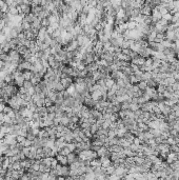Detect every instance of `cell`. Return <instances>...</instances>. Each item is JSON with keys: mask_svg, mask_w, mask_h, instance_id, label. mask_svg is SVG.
<instances>
[{"mask_svg": "<svg viewBox=\"0 0 179 180\" xmlns=\"http://www.w3.org/2000/svg\"><path fill=\"white\" fill-rule=\"evenodd\" d=\"M60 82H61V84L63 85L64 90H68V89L70 88V86H71L72 84H73V80H72V78H71V77H67V78L61 79Z\"/></svg>", "mask_w": 179, "mask_h": 180, "instance_id": "obj_1", "label": "cell"}, {"mask_svg": "<svg viewBox=\"0 0 179 180\" xmlns=\"http://www.w3.org/2000/svg\"><path fill=\"white\" fill-rule=\"evenodd\" d=\"M9 169H11V170H13V171H19L20 169H22V168H21L20 161H17V162L11 163V165H10V168H9Z\"/></svg>", "mask_w": 179, "mask_h": 180, "instance_id": "obj_5", "label": "cell"}, {"mask_svg": "<svg viewBox=\"0 0 179 180\" xmlns=\"http://www.w3.org/2000/svg\"><path fill=\"white\" fill-rule=\"evenodd\" d=\"M26 138L23 137V136H21V135H18L17 137H16V140H17V143H22Z\"/></svg>", "mask_w": 179, "mask_h": 180, "instance_id": "obj_10", "label": "cell"}, {"mask_svg": "<svg viewBox=\"0 0 179 180\" xmlns=\"http://www.w3.org/2000/svg\"><path fill=\"white\" fill-rule=\"evenodd\" d=\"M1 165H2V169H4V170H8V169L10 168V165H11L10 158L5 157L4 159H3V161H2V163H1Z\"/></svg>", "mask_w": 179, "mask_h": 180, "instance_id": "obj_6", "label": "cell"}, {"mask_svg": "<svg viewBox=\"0 0 179 180\" xmlns=\"http://www.w3.org/2000/svg\"><path fill=\"white\" fill-rule=\"evenodd\" d=\"M137 86L139 88V90L142 91V92H143V91H145V90L148 89V84H147V82H145V81H143V80L140 81V82H138V83H137Z\"/></svg>", "mask_w": 179, "mask_h": 180, "instance_id": "obj_7", "label": "cell"}, {"mask_svg": "<svg viewBox=\"0 0 179 180\" xmlns=\"http://www.w3.org/2000/svg\"><path fill=\"white\" fill-rule=\"evenodd\" d=\"M33 86H34V85L32 84L31 81H24V83H23V88H24L26 91H28L30 89H32Z\"/></svg>", "mask_w": 179, "mask_h": 180, "instance_id": "obj_9", "label": "cell"}, {"mask_svg": "<svg viewBox=\"0 0 179 180\" xmlns=\"http://www.w3.org/2000/svg\"><path fill=\"white\" fill-rule=\"evenodd\" d=\"M37 18L33 13H31V14H28V15H26V16H24V18H23V20H25L26 22H28L30 24H32L33 22H34V20Z\"/></svg>", "mask_w": 179, "mask_h": 180, "instance_id": "obj_4", "label": "cell"}, {"mask_svg": "<svg viewBox=\"0 0 179 180\" xmlns=\"http://www.w3.org/2000/svg\"><path fill=\"white\" fill-rule=\"evenodd\" d=\"M56 158V160L58 161V163L60 164V165H68V158H67V156H62V155H60V154H57V156L55 157Z\"/></svg>", "mask_w": 179, "mask_h": 180, "instance_id": "obj_3", "label": "cell"}, {"mask_svg": "<svg viewBox=\"0 0 179 180\" xmlns=\"http://www.w3.org/2000/svg\"><path fill=\"white\" fill-rule=\"evenodd\" d=\"M67 158H68V164H69V165L73 164L74 162H76L78 159H79V157H78V155H77V154H75V153H70V154L67 156Z\"/></svg>", "mask_w": 179, "mask_h": 180, "instance_id": "obj_2", "label": "cell"}, {"mask_svg": "<svg viewBox=\"0 0 179 180\" xmlns=\"http://www.w3.org/2000/svg\"><path fill=\"white\" fill-rule=\"evenodd\" d=\"M70 153H71V152L69 151V149H68L67 146H64L63 149H61L59 152H58V154H60V155H62V156H68Z\"/></svg>", "mask_w": 179, "mask_h": 180, "instance_id": "obj_8", "label": "cell"}]
</instances>
